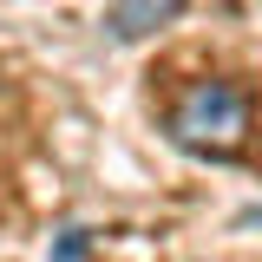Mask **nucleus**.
I'll use <instances>...</instances> for the list:
<instances>
[{
    "label": "nucleus",
    "instance_id": "nucleus-1",
    "mask_svg": "<svg viewBox=\"0 0 262 262\" xmlns=\"http://www.w3.org/2000/svg\"><path fill=\"white\" fill-rule=\"evenodd\" d=\"M164 131H170V144H184L196 158H229L249 138V98L236 92L229 79H190L184 92L170 98Z\"/></svg>",
    "mask_w": 262,
    "mask_h": 262
},
{
    "label": "nucleus",
    "instance_id": "nucleus-2",
    "mask_svg": "<svg viewBox=\"0 0 262 262\" xmlns=\"http://www.w3.org/2000/svg\"><path fill=\"white\" fill-rule=\"evenodd\" d=\"M177 13H184V0H112L105 7V33L112 39H144L151 27L177 20Z\"/></svg>",
    "mask_w": 262,
    "mask_h": 262
}]
</instances>
